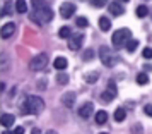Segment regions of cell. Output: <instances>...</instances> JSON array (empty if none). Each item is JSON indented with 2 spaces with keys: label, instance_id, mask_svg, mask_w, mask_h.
Here are the masks:
<instances>
[{
  "label": "cell",
  "instance_id": "cell-1",
  "mask_svg": "<svg viewBox=\"0 0 152 134\" xmlns=\"http://www.w3.org/2000/svg\"><path fill=\"white\" fill-rule=\"evenodd\" d=\"M24 112L26 113H39L45 108V101H43L39 96H26L24 100Z\"/></svg>",
  "mask_w": 152,
  "mask_h": 134
},
{
  "label": "cell",
  "instance_id": "cell-2",
  "mask_svg": "<svg viewBox=\"0 0 152 134\" xmlns=\"http://www.w3.org/2000/svg\"><path fill=\"white\" fill-rule=\"evenodd\" d=\"M130 29H126V28H121V29H118V31H115L113 33V36H111V41H113V47L115 48H121L123 45H126V43L130 41Z\"/></svg>",
  "mask_w": 152,
  "mask_h": 134
},
{
  "label": "cell",
  "instance_id": "cell-3",
  "mask_svg": "<svg viewBox=\"0 0 152 134\" xmlns=\"http://www.w3.org/2000/svg\"><path fill=\"white\" fill-rule=\"evenodd\" d=\"M33 19L39 24H45V22H50L53 19V10L46 7H41V9H34V14H33Z\"/></svg>",
  "mask_w": 152,
  "mask_h": 134
},
{
  "label": "cell",
  "instance_id": "cell-4",
  "mask_svg": "<svg viewBox=\"0 0 152 134\" xmlns=\"http://www.w3.org/2000/svg\"><path fill=\"white\" fill-rule=\"evenodd\" d=\"M99 58H101V62L106 65V67H113V65H116V55H113L111 53V48H108V47H101L99 48Z\"/></svg>",
  "mask_w": 152,
  "mask_h": 134
},
{
  "label": "cell",
  "instance_id": "cell-5",
  "mask_svg": "<svg viewBox=\"0 0 152 134\" xmlns=\"http://www.w3.org/2000/svg\"><path fill=\"white\" fill-rule=\"evenodd\" d=\"M46 64H48V57L45 55V53H39V55H36L34 58H31L29 69H33V71H41Z\"/></svg>",
  "mask_w": 152,
  "mask_h": 134
},
{
  "label": "cell",
  "instance_id": "cell-6",
  "mask_svg": "<svg viewBox=\"0 0 152 134\" xmlns=\"http://www.w3.org/2000/svg\"><path fill=\"white\" fill-rule=\"evenodd\" d=\"M75 4H70V2H65V4H62L60 5V16H62L63 19H70L72 16L75 14Z\"/></svg>",
  "mask_w": 152,
  "mask_h": 134
},
{
  "label": "cell",
  "instance_id": "cell-7",
  "mask_svg": "<svg viewBox=\"0 0 152 134\" xmlns=\"http://www.w3.org/2000/svg\"><path fill=\"white\" fill-rule=\"evenodd\" d=\"M92 113H94V105H92L91 101H86V103L79 108V115H80L82 119H89Z\"/></svg>",
  "mask_w": 152,
  "mask_h": 134
},
{
  "label": "cell",
  "instance_id": "cell-8",
  "mask_svg": "<svg viewBox=\"0 0 152 134\" xmlns=\"http://www.w3.org/2000/svg\"><path fill=\"white\" fill-rule=\"evenodd\" d=\"M82 43H84V36H82V35L70 36V38H69V48H70V50H79Z\"/></svg>",
  "mask_w": 152,
  "mask_h": 134
},
{
  "label": "cell",
  "instance_id": "cell-9",
  "mask_svg": "<svg viewBox=\"0 0 152 134\" xmlns=\"http://www.w3.org/2000/svg\"><path fill=\"white\" fill-rule=\"evenodd\" d=\"M108 9H110L111 16H121V14H125V7L120 4V2H111L110 5H108Z\"/></svg>",
  "mask_w": 152,
  "mask_h": 134
},
{
  "label": "cell",
  "instance_id": "cell-10",
  "mask_svg": "<svg viewBox=\"0 0 152 134\" xmlns=\"http://www.w3.org/2000/svg\"><path fill=\"white\" fill-rule=\"evenodd\" d=\"M62 103H63L65 107L72 108V107H74V103H75V93L67 91V93H65V95L62 96Z\"/></svg>",
  "mask_w": 152,
  "mask_h": 134
},
{
  "label": "cell",
  "instance_id": "cell-11",
  "mask_svg": "<svg viewBox=\"0 0 152 134\" xmlns=\"http://www.w3.org/2000/svg\"><path fill=\"white\" fill-rule=\"evenodd\" d=\"M15 31V24L14 22H7V24H4L2 26V38H10V36L14 35Z\"/></svg>",
  "mask_w": 152,
  "mask_h": 134
},
{
  "label": "cell",
  "instance_id": "cell-12",
  "mask_svg": "<svg viewBox=\"0 0 152 134\" xmlns=\"http://www.w3.org/2000/svg\"><path fill=\"white\" fill-rule=\"evenodd\" d=\"M14 122H15V117L12 113H2V126L4 127H12Z\"/></svg>",
  "mask_w": 152,
  "mask_h": 134
},
{
  "label": "cell",
  "instance_id": "cell-13",
  "mask_svg": "<svg viewBox=\"0 0 152 134\" xmlns=\"http://www.w3.org/2000/svg\"><path fill=\"white\" fill-rule=\"evenodd\" d=\"M53 65H55V69H60V71H63V69L69 65V62H67V58H65V57H56L55 62H53Z\"/></svg>",
  "mask_w": 152,
  "mask_h": 134
},
{
  "label": "cell",
  "instance_id": "cell-14",
  "mask_svg": "<svg viewBox=\"0 0 152 134\" xmlns=\"http://www.w3.org/2000/svg\"><path fill=\"white\" fill-rule=\"evenodd\" d=\"M99 26H101L103 31H110V29H111V19H110V17H106V16L99 17Z\"/></svg>",
  "mask_w": 152,
  "mask_h": 134
},
{
  "label": "cell",
  "instance_id": "cell-15",
  "mask_svg": "<svg viewBox=\"0 0 152 134\" xmlns=\"http://www.w3.org/2000/svg\"><path fill=\"white\" fill-rule=\"evenodd\" d=\"M106 120H108V112H106V110H97L96 124H106Z\"/></svg>",
  "mask_w": 152,
  "mask_h": 134
},
{
  "label": "cell",
  "instance_id": "cell-16",
  "mask_svg": "<svg viewBox=\"0 0 152 134\" xmlns=\"http://www.w3.org/2000/svg\"><path fill=\"white\" fill-rule=\"evenodd\" d=\"M97 79H99V72H96V71H91L84 76V81L86 83H96Z\"/></svg>",
  "mask_w": 152,
  "mask_h": 134
},
{
  "label": "cell",
  "instance_id": "cell-17",
  "mask_svg": "<svg viewBox=\"0 0 152 134\" xmlns=\"http://www.w3.org/2000/svg\"><path fill=\"white\" fill-rule=\"evenodd\" d=\"M14 9H15L14 2H5V4H4V9H2V16L12 14V12H14Z\"/></svg>",
  "mask_w": 152,
  "mask_h": 134
},
{
  "label": "cell",
  "instance_id": "cell-18",
  "mask_svg": "<svg viewBox=\"0 0 152 134\" xmlns=\"http://www.w3.org/2000/svg\"><path fill=\"white\" fill-rule=\"evenodd\" d=\"M15 10L21 12V14H24V12L28 10V4H26V0H17V2H15Z\"/></svg>",
  "mask_w": 152,
  "mask_h": 134
},
{
  "label": "cell",
  "instance_id": "cell-19",
  "mask_svg": "<svg viewBox=\"0 0 152 134\" xmlns=\"http://www.w3.org/2000/svg\"><path fill=\"white\" fill-rule=\"evenodd\" d=\"M125 117H126V112H125V108H116L115 110V120H118V122H121V120H125Z\"/></svg>",
  "mask_w": 152,
  "mask_h": 134
},
{
  "label": "cell",
  "instance_id": "cell-20",
  "mask_svg": "<svg viewBox=\"0 0 152 134\" xmlns=\"http://www.w3.org/2000/svg\"><path fill=\"white\" fill-rule=\"evenodd\" d=\"M135 14H137V17H147L149 16V9L145 7V5H138Z\"/></svg>",
  "mask_w": 152,
  "mask_h": 134
},
{
  "label": "cell",
  "instance_id": "cell-21",
  "mask_svg": "<svg viewBox=\"0 0 152 134\" xmlns=\"http://www.w3.org/2000/svg\"><path fill=\"white\" fill-rule=\"evenodd\" d=\"M58 35H60V38H70L72 36V31H70L69 26H62L60 31H58Z\"/></svg>",
  "mask_w": 152,
  "mask_h": 134
},
{
  "label": "cell",
  "instance_id": "cell-22",
  "mask_svg": "<svg viewBox=\"0 0 152 134\" xmlns=\"http://www.w3.org/2000/svg\"><path fill=\"white\" fill-rule=\"evenodd\" d=\"M56 81H58L60 84H67V83H69V74H67V72H58V74H56Z\"/></svg>",
  "mask_w": 152,
  "mask_h": 134
},
{
  "label": "cell",
  "instance_id": "cell-23",
  "mask_svg": "<svg viewBox=\"0 0 152 134\" xmlns=\"http://www.w3.org/2000/svg\"><path fill=\"white\" fill-rule=\"evenodd\" d=\"M137 83L138 84H147V83H149V76H147L145 72H140L137 76Z\"/></svg>",
  "mask_w": 152,
  "mask_h": 134
},
{
  "label": "cell",
  "instance_id": "cell-24",
  "mask_svg": "<svg viewBox=\"0 0 152 134\" xmlns=\"http://www.w3.org/2000/svg\"><path fill=\"white\" fill-rule=\"evenodd\" d=\"M137 47H138L137 40H130V41L126 43V50H128V52H135V50H137Z\"/></svg>",
  "mask_w": 152,
  "mask_h": 134
},
{
  "label": "cell",
  "instance_id": "cell-25",
  "mask_svg": "<svg viewBox=\"0 0 152 134\" xmlns=\"http://www.w3.org/2000/svg\"><path fill=\"white\" fill-rule=\"evenodd\" d=\"M91 4H92L94 7L101 9V7H104L106 4H110V0H91Z\"/></svg>",
  "mask_w": 152,
  "mask_h": 134
},
{
  "label": "cell",
  "instance_id": "cell-26",
  "mask_svg": "<svg viewBox=\"0 0 152 134\" xmlns=\"http://www.w3.org/2000/svg\"><path fill=\"white\" fill-rule=\"evenodd\" d=\"M113 98H115V96H113L110 91H106V93H103V95H101V101H103V103H110Z\"/></svg>",
  "mask_w": 152,
  "mask_h": 134
},
{
  "label": "cell",
  "instance_id": "cell-27",
  "mask_svg": "<svg viewBox=\"0 0 152 134\" xmlns=\"http://www.w3.org/2000/svg\"><path fill=\"white\" fill-rule=\"evenodd\" d=\"M75 24L79 26V28H86V26L89 24V21H87L86 17H77V19H75Z\"/></svg>",
  "mask_w": 152,
  "mask_h": 134
},
{
  "label": "cell",
  "instance_id": "cell-28",
  "mask_svg": "<svg viewBox=\"0 0 152 134\" xmlns=\"http://www.w3.org/2000/svg\"><path fill=\"white\" fill-rule=\"evenodd\" d=\"M106 91H110L111 95H113V96H116V93H118V90H116V84H115L113 81H110V83H108V90H106Z\"/></svg>",
  "mask_w": 152,
  "mask_h": 134
},
{
  "label": "cell",
  "instance_id": "cell-29",
  "mask_svg": "<svg viewBox=\"0 0 152 134\" xmlns=\"http://www.w3.org/2000/svg\"><path fill=\"white\" fill-rule=\"evenodd\" d=\"M82 58L84 60H92L94 58V50H86L82 53Z\"/></svg>",
  "mask_w": 152,
  "mask_h": 134
},
{
  "label": "cell",
  "instance_id": "cell-30",
  "mask_svg": "<svg viewBox=\"0 0 152 134\" xmlns=\"http://www.w3.org/2000/svg\"><path fill=\"white\" fill-rule=\"evenodd\" d=\"M33 5H34V9H41L46 7V2L45 0H33Z\"/></svg>",
  "mask_w": 152,
  "mask_h": 134
},
{
  "label": "cell",
  "instance_id": "cell-31",
  "mask_svg": "<svg viewBox=\"0 0 152 134\" xmlns=\"http://www.w3.org/2000/svg\"><path fill=\"white\" fill-rule=\"evenodd\" d=\"M142 55H144L145 58H152V48H144Z\"/></svg>",
  "mask_w": 152,
  "mask_h": 134
},
{
  "label": "cell",
  "instance_id": "cell-32",
  "mask_svg": "<svg viewBox=\"0 0 152 134\" xmlns=\"http://www.w3.org/2000/svg\"><path fill=\"white\" fill-rule=\"evenodd\" d=\"M144 112L147 113V115H149V117H152V105H145Z\"/></svg>",
  "mask_w": 152,
  "mask_h": 134
},
{
  "label": "cell",
  "instance_id": "cell-33",
  "mask_svg": "<svg viewBox=\"0 0 152 134\" xmlns=\"http://www.w3.org/2000/svg\"><path fill=\"white\" fill-rule=\"evenodd\" d=\"M12 134H24V127H17V129H14V133Z\"/></svg>",
  "mask_w": 152,
  "mask_h": 134
},
{
  "label": "cell",
  "instance_id": "cell-34",
  "mask_svg": "<svg viewBox=\"0 0 152 134\" xmlns=\"http://www.w3.org/2000/svg\"><path fill=\"white\" fill-rule=\"evenodd\" d=\"M33 134H39V129H34V131H33Z\"/></svg>",
  "mask_w": 152,
  "mask_h": 134
},
{
  "label": "cell",
  "instance_id": "cell-35",
  "mask_svg": "<svg viewBox=\"0 0 152 134\" xmlns=\"http://www.w3.org/2000/svg\"><path fill=\"white\" fill-rule=\"evenodd\" d=\"M46 134H56V133H55V131H48Z\"/></svg>",
  "mask_w": 152,
  "mask_h": 134
},
{
  "label": "cell",
  "instance_id": "cell-36",
  "mask_svg": "<svg viewBox=\"0 0 152 134\" xmlns=\"http://www.w3.org/2000/svg\"><path fill=\"white\" fill-rule=\"evenodd\" d=\"M2 134H10V133H9V131H5V133H2Z\"/></svg>",
  "mask_w": 152,
  "mask_h": 134
},
{
  "label": "cell",
  "instance_id": "cell-37",
  "mask_svg": "<svg viewBox=\"0 0 152 134\" xmlns=\"http://www.w3.org/2000/svg\"><path fill=\"white\" fill-rule=\"evenodd\" d=\"M120 2H128V0H120Z\"/></svg>",
  "mask_w": 152,
  "mask_h": 134
},
{
  "label": "cell",
  "instance_id": "cell-38",
  "mask_svg": "<svg viewBox=\"0 0 152 134\" xmlns=\"http://www.w3.org/2000/svg\"><path fill=\"white\" fill-rule=\"evenodd\" d=\"M101 134H108V133H101Z\"/></svg>",
  "mask_w": 152,
  "mask_h": 134
}]
</instances>
